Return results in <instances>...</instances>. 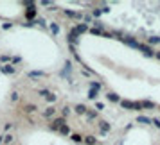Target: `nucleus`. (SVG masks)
<instances>
[{"label": "nucleus", "mask_w": 160, "mask_h": 145, "mask_svg": "<svg viewBox=\"0 0 160 145\" xmlns=\"http://www.w3.org/2000/svg\"><path fill=\"white\" fill-rule=\"evenodd\" d=\"M63 126H67V120H65L63 117H56V118H52V122H50V129L56 131V133H58Z\"/></svg>", "instance_id": "f257e3e1"}, {"label": "nucleus", "mask_w": 160, "mask_h": 145, "mask_svg": "<svg viewBox=\"0 0 160 145\" xmlns=\"http://www.w3.org/2000/svg\"><path fill=\"white\" fill-rule=\"evenodd\" d=\"M67 39H68V45H72V47H74V45H77V43H79V34H77L74 29H70V30H68V38H67Z\"/></svg>", "instance_id": "f03ea898"}, {"label": "nucleus", "mask_w": 160, "mask_h": 145, "mask_svg": "<svg viewBox=\"0 0 160 145\" xmlns=\"http://www.w3.org/2000/svg\"><path fill=\"white\" fill-rule=\"evenodd\" d=\"M139 50H142V54H144L146 57H153V56H155V50H153L149 45H142V43H139Z\"/></svg>", "instance_id": "7ed1b4c3"}, {"label": "nucleus", "mask_w": 160, "mask_h": 145, "mask_svg": "<svg viewBox=\"0 0 160 145\" xmlns=\"http://www.w3.org/2000/svg\"><path fill=\"white\" fill-rule=\"evenodd\" d=\"M36 5L34 7H29V9H25V18H27V22H34L36 20Z\"/></svg>", "instance_id": "20e7f679"}, {"label": "nucleus", "mask_w": 160, "mask_h": 145, "mask_svg": "<svg viewBox=\"0 0 160 145\" xmlns=\"http://www.w3.org/2000/svg\"><path fill=\"white\" fill-rule=\"evenodd\" d=\"M0 72L5 74V75H14V74H16V68H14L13 65H2V66H0Z\"/></svg>", "instance_id": "39448f33"}, {"label": "nucleus", "mask_w": 160, "mask_h": 145, "mask_svg": "<svg viewBox=\"0 0 160 145\" xmlns=\"http://www.w3.org/2000/svg\"><path fill=\"white\" fill-rule=\"evenodd\" d=\"M54 115H56V108H54V106H49V108H45V109L41 111V117H43V118H52Z\"/></svg>", "instance_id": "423d86ee"}, {"label": "nucleus", "mask_w": 160, "mask_h": 145, "mask_svg": "<svg viewBox=\"0 0 160 145\" xmlns=\"http://www.w3.org/2000/svg\"><path fill=\"white\" fill-rule=\"evenodd\" d=\"M22 111H23L25 115H31V113L38 111V106H36V104H23V106H22Z\"/></svg>", "instance_id": "0eeeda50"}, {"label": "nucleus", "mask_w": 160, "mask_h": 145, "mask_svg": "<svg viewBox=\"0 0 160 145\" xmlns=\"http://www.w3.org/2000/svg\"><path fill=\"white\" fill-rule=\"evenodd\" d=\"M74 111H76L77 115H86L88 108H86L85 104H76V106H74Z\"/></svg>", "instance_id": "6e6552de"}, {"label": "nucleus", "mask_w": 160, "mask_h": 145, "mask_svg": "<svg viewBox=\"0 0 160 145\" xmlns=\"http://www.w3.org/2000/svg\"><path fill=\"white\" fill-rule=\"evenodd\" d=\"M108 131H110V124L104 122V120H101V122H99V133H101V135H106Z\"/></svg>", "instance_id": "1a4fd4ad"}, {"label": "nucleus", "mask_w": 160, "mask_h": 145, "mask_svg": "<svg viewBox=\"0 0 160 145\" xmlns=\"http://www.w3.org/2000/svg\"><path fill=\"white\" fill-rule=\"evenodd\" d=\"M106 99H108L110 102H119V104H121V97H119L117 93H113V91H108V93H106Z\"/></svg>", "instance_id": "9d476101"}, {"label": "nucleus", "mask_w": 160, "mask_h": 145, "mask_svg": "<svg viewBox=\"0 0 160 145\" xmlns=\"http://www.w3.org/2000/svg\"><path fill=\"white\" fill-rule=\"evenodd\" d=\"M72 29H74L77 34H83V32L88 30V25H86V23H79V25H76V27H72Z\"/></svg>", "instance_id": "9b49d317"}, {"label": "nucleus", "mask_w": 160, "mask_h": 145, "mask_svg": "<svg viewBox=\"0 0 160 145\" xmlns=\"http://www.w3.org/2000/svg\"><path fill=\"white\" fill-rule=\"evenodd\" d=\"M65 16H68V18H83L81 13H76V11H70V9H65Z\"/></svg>", "instance_id": "f8f14e48"}, {"label": "nucleus", "mask_w": 160, "mask_h": 145, "mask_svg": "<svg viewBox=\"0 0 160 145\" xmlns=\"http://www.w3.org/2000/svg\"><path fill=\"white\" fill-rule=\"evenodd\" d=\"M121 108H124V109H135V102H131V100H121Z\"/></svg>", "instance_id": "ddd939ff"}, {"label": "nucleus", "mask_w": 160, "mask_h": 145, "mask_svg": "<svg viewBox=\"0 0 160 145\" xmlns=\"http://www.w3.org/2000/svg\"><path fill=\"white\" fill-rule=\"evenodd\" d=\"M83 142H85L86 145H95V144H97L95 136H92V135H88V136H83Z\"/></svg>", "instance_id": "4468645a"}, {"label": "nucleus", "mask_w": 160, "mask_h": 145, "mask_svg": "<svg viewBox=\"0 0 160 145\" xmlns=\"http://www.w3.org/2000/svg\"><path fill=\"white\" fill-rule=\"evenodd\" d=\"M140 104H142V109H144V108H149V109L157 108V104H155V102H149V100H140Z\"/></svg>", "instance_id": "2eb2a0df"}, {"label": "nucleus", "mask_w": 160, "mask_h": 145, "mask_svg": "<svg viewBox=\"0 0 160 145\" xmlns=\"http://www.w3.org/2000/svg\"><path fill=\"white\" fill-rule=\"evenodd\" d=\"M27 75H29V77H43L45 72H41V70H34V72H29Z\"/></svg>", "instance_id": "dca6fc26"}, {"label": "nucleus", "mask_w": 160, "mask_h": 145, "mask_svg": "<svg viewBox=\"0 0 160 145\" xmlns=\"http://www.w3.org/2000/svg\"><path fill=\"white\" fill-rule=\"evenodd\" d=\"M70 140H72V142H76V144H81V142H83V136H81V135H77V133H74V135H70Z\"/></svg>", "instance_id": "f3484780"}, {"label": "nucleus", "mask_w": 160, "mask_h": 145, "mask_svg": "<svg viewBox=\"0 0 160 145\" xmlns=\"http://www.w3.org/2000/svg\"><path fill=\"white\" fill-rule=\"evenodd\" d=\"M137 122H139V124H151V118H148V117L140 115V117L137 118Z\"/></svg>", "instance_id": "a211bd4d"}, {"label": "nucleus", "mask_w": 160, "mask_h": 145, "mask_svg": "<svg viewBox=\"0 0 160 145\" xmlns=\"http://www.w3.org/2000/svg\"><path fill=\"white\" fill-rule=\"evenodd\" d=\"M97 95H99V91H97V90H92V88H90V91H88V99L95 100V99H97Z\"/></svg>", "instance_id": "6ab92c4d"}, {"label": "nucleus", "mask_w": 160, "mask_h": 145, "mask_svg": "<svg viewBox=\"0 0 160 145\" xmlns=\"http://www.w3.org/2000/svg\"><path fill=\"white\" fill-rule=\"evenodd\" d=\"M45 100H47V102H50V104H52V102H56V100H58V95H54V93H49V95H47V97H45Z\"/></svg>", "instance_id": "aec40b11"}, {"label": "nucleus", "mask_w": 160, "mask_h": 145, "mask_svg": "<svg viewBox=\"0 0 160 145\" xmlns=\"http://www.w3.org/2000/svg\"><path fill=\"white\" fill-rule=\"evenodd\" d=\"M58 133H59V135H63V136H67V135H70V127H68V126H63Z\"/></svg>", "instance_id": "412c9836"}, {"label": "nucleus", "mask_w": 160, "mask_h": 145, "mask_svg": "<svg viewBox=\"0 0 160 145\" xmlns=\"http://www.w3.org/2000/svg\"><path fill=\"white\" fill-rule=\"evenodd\" d=\"M50 30H52V34H58V32H59V25H58L56 22H52V23H50Z\"/></svg>", "instance_id": "4be33fe9"}, {"label": "nucleus", "mask_w": 160, "mask_h": 145, "mask_svg": "<svg viewBox=\"0 0 160 145\" xmlns=\"http://www.w3.org/2000/svg\"><path fill=\"white\" fill-rule=\"evenodd\" d=\"M90 88H92V90H97V91H101L103 84H101V83H95V81H94V83H90Z\"/></svg>", "instance_id": "5701e85b"}, {"label": "nucleus", "mask_w": 160, "mask_h": 145, "mask_svg": "<svg viewBox=\"0 0 160 145\" xmlns=\"http://www.w3.org/2000/svg\"><path fill=\"white\" fill-rule=\"evenodd\" d=\"M68 115H70V106H65V108L61 109V117H63V118H67Z\"/></svg>", "instance_id": "b1692460"}, {"label": "nucleus", "mask_w": 160, "mask_h": 145, "mask_svg": "<svg viewBox=\"0 0 160 145\" xmlns=\"http://www.w3.org/2000/svg\"><path fill=\"white\" fill-rule=\"evenodd\" d=\"M148 43H149V45H155V43H160V36H153V38H149V39H148Z\"/></svg>", "instance_id": "393cba45"}, {"label": "nucleus", "mask_w": 160, "mask_h": 145, "mask_svg": "<svg viewBox=\"0 0 160 145\" xmlns=\"http://www.w3.org/2000/svg\"><path fill=\"white\" fill-rule=\"evenodd\" d=\"M95 109H97V111H103V109H104V104L97 100V102H95Z\"/></svg>", "instance_id": "a878e982"}, {"label": "nucleus", "mask_w": 160, "mask_h": 145, "mask_svg": "<svg viewBox=\"0 0 160 145\" xmlns=\"http://www.w3.org/2000/svg\"><path fill=\"white\" fill-rule=\"evenodd\" d=\"M92 14H94L95 18H99V16L103 14V9H94V13H92Z\"/></svg>", "instance_id": "bb28decb"}, {"label": "nucleus", "mask_w": 160, "mask_h": 145, "mask_svg": "<svg viewBox=\"0 0 160 145\" xmlns=\"http://www.w3.org/2000/svg\"><path fill=\"white\" fill-rule=\"evenodd\" d=\"M34 23H38V25L45 27V20H43V18H36V20H34Z\"/></svg>", "instance_id": "cd10ccee"}, {"label": "nucleus", "mask_w": 160, "mask_h": 145, "mask_svg": "<svg viewBox=\"0 0 160 145\" xmlns=\"http://www.w3.org/2000/svg\"><path fill=\"white\" fill-rule=\"evenodd\" d=\"M49 93H50V91H49L47 88H43V90H40V97H47Z\"/></svg>", "instance_id": "c85d7f7f"}, {"label": "nucleus", "mask_w": 160, "mask_h": 145, "mask_svg": "<svg viewBox=\"0 0 160 145\" xmlns=\"http://www.w3.org/2000/svg\"><path fill=\"white\" fill-rule=\"evenodd\" d=\"M86 117L92 120V118H95V117H97V113H95V111H86Z\"/></svg>", "instance_id": "c756f323"}, {"label": "nucleus", "mask_w": 160, "mask_h": 145, "mask_svg": "<svg viewBox=\"0 0 160 145\" xmlns=\"http://www.w3.org/2000/svg\"><path fill=\"white\" fill-rule=\"evenodd\" d=\"M18 99H20V97H18V93H16V91H13V93H11V100H13V102H16Z\"/></svg>", "instance_id": "7c9ffc66"}, {"label": "nucleus", "mask_w": 160, "mask_h": 145, "mask_svg": "<svg viewBox=\"0 0 160 145\" xmlns=\"http://www.w3.org/2000/svg\"><path fill=\"white\" fill-rule=\"evenodd\" d=\"M151 124H153V126H157V127L160 129V120H157V118H151Z\"/></svg>", "instance_id": "2f4dec72"}, {"label": "nucleus", "mask_w": 160, "mask_h": 145, "mask_svg": "<svg viewBox=\"0 0 160 145\" xmlns=\"http://www.w3.org/2000/svg\"><path fill=\"white\" fill-rule=\"evenodd\" d=\"M11 59H13V57H9V56H0V61H4V63H5V61H11Z\"/></svg>", "instance_id": "473e14b6"}, {"label": "nucleus", "mask_w": 160, "mask_h": 145, "mask_svg": "<svg viewBox=\"0 0 160 145\" xmlns=\"http://www.w3.org/2000/svg\"><path fill=\"white\" fill-rule=\"evenodd\" d=\"M135 111H142V104L140 102H135Z\"/></svg>", "instance_id": "72a5a7b5"}, {"label": "nucleus", "mask_w": 160, "mask_h": 145, "mask_svg": "<svg viewBox=\"0 0 160 145\" xmlns=\"http://www.w3.org/2000/svg\"><path fill=\"white\" fill-rule=\"evenodd\" d=\"M4 138H5V140H4L5 144H9V142H13V135H7V136H4Z\"/></svg>", "instance_id": "f704fd0d"}, {"label": "nucleus", "mask_w": 160, "mask_h": 145, "mask_svg": "<svg viewBox=\"0 0 160 145\" xmlns=\"http://www.w3.org/2000/svg\"><path fill=\"white\" fill-rule=\"evenodd\" d=\"M2 29H4V30H9V29H11V23H4Z\"/></svg>", "instance_id": "c9c22d12"}, {"label": "nucleus", "mask_w": 160, "mask_h": 145, "mask_svg": "<svg viewBox=\"0 0 160 145\" xmlns=\"http://www.w3.org/2000/svg\"><path fill=\"white\" fill-rule=\"evenodd\" d=\"M20 61H22V57H13V59H11V65H13V63H20Z\"/></svg>", "instance_id": "e433bc0d"}, {"label": "nucleus", "mask_w": 160, "mask_h": 145, "mask_svg": "<svg viewBox=\"0 0 160 145\" xmlns=\"http://www.w3.org/2000/svg\"><path fill=\"white\" fill-rule=\"evenodd\" d=\"M4 129H5V131H9V129H11V122H5V126H4Z\"/></svg>", "instance_id": "4c0bfd02"}, {"label": "nucleus", "mask_w": 160, "mask_h": 145, "mask_svg": "<svg viewBox=\"0 0 160 145\" xmlns=\"http://www.w3.org/2000/svg\"><path fill=\"white\" fill-rule=\"evenodd\" d=\"M155 57H157V59L160 61V52H157V54H155Z\"/></svg>", "instance_id": "58836bf2"}, {"label": "nucleus", "mask_w": 160, "mask_h": 145, "mask_svg": "<svg viewBox=\"0 0 160 145\" xmlns=\"http://www.w3.org/2000/svg\"><path fill=\"white\" fill-rule=\"evenodd\" d=\"M4 144V136H0V145Z\"/></svg>", "instance_id": "ea45409f"}]
</instances>
